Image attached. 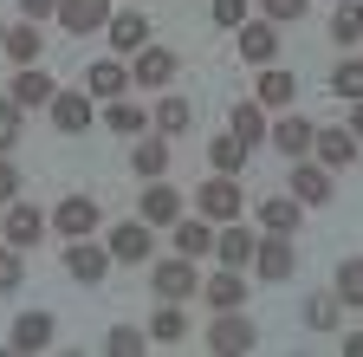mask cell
Here are the masks:
<instances>
[{
  "instance_id": "cell-1",
  "label": "cell",
  "mask_w": 363,
  "mask_h": 357,
  "mask_svg": "<svg viewBox=\"0 0 363 357\" xmlns=\"http://www.w3.org/2000/svg\"><path fill=\"white\" fill-rule=\"evenodd\" d=\"M123 65H130V84H136V92H169L175 72H182V53H175V46H156V39H150V46H136Z\"/></svg>"
},
{
  "instance_id": "cell-2",
  "label": "cell",
  "mask_w": 363,
  "mask_h": 357,
  "mask_svg": "<svg viewBox=\"0 0 363 357\" xmlns=\"http://www.w3.org/2000/svg\"><path fill=\"white\" fill-rule=\"evenodd\" d=\"M253 344H259V325L247 319V305L214 312V319H208V351H214V357H247Z\"/></svg>"
},
{
  "instance_id": "cell-3",
  "label": "cell",
  "mask_w": 363,
  "mask_h": 357,
  "mask_svg": "<svg viewBox=\"0 0 363 357\" xmlns=\"http://www.w3.org/2000/svg\"><path fill=\"white\" fill-rule=\"evenodd\" d=\"M104 253H111V266H150V260H156V228L130 214V221H117V228H111Z\"/></svg>"
},
{
  "instance_id": "cell-4",
  "label": "cell",
  "mask_w": 363,
  "mask_h": 357,
  "mask_svg": "<svg viewBox=\"0 0 363 357\" xmlns=\"http://www.w3.org/2000/svg\"><path fill=\"white\" fill-rule=\"evenodd\" d=\"M45 117H52L59 137H84V130L98 123V98H91V92H65V84H59V92L45 98Z\"/></svg>"
},
{
  "instance_id": "cell-5",
  "label": "cell",
  "mask_w": 363,
  "mask_h": 357,
  "mask_svg": "<svg viewBox=\"0 0 363 357\" xmlns=\"http://www.w3.org/2000/svg\"><path fill=\"white\" fill-rule=\"evenodd\" d=\"M253 273L266 280V286H279V280H292L298 273V247H292V234H259L253 241Z\"/></svg>"
},
{
  "instance_id": "cell-6",
  "label": "cell",
  "mask_w": 363,
  "mask_h": 357,
  "mask_svg": "<svg viewBox=\"0 0 363 357\" xmlns=\"http://www.w3.org/2000/svg\"><path fill=\"white\" fill-rule=\"evenodd\" d=\"M45 228H52V221H45V208H33V202H7V214H0V241L7 247H20V253H33L39 241H45Z\"/></svg>"
},
{
  "instance_id": "cell-7",
  "label": "cell",
  "mask_w": 363,
  "mask_h": 357,
  "mask_svg": "<svg viewBox=\"0 0 363 357\" xmlns=\"http://www.w3.org/2000/svg\"><path fill=\"white\" fill-rule=\"evenodd\" d=\"M195 286H201V273H195V260H150V292L156 299H175V305H189L195 299Z\"/></svg>"
},
{
  "instance_id": "cell-8",
  "label": "cell",
  "mask_w": 363,
  "mask_h": 357,
  "mask_svg": "<svg viewBox=\"0 0 363 357\" xmlns=\"http://www.w3.org/2000/svg\"><path fill=\"white\" fill-rule=\"evenodd\" d=\"M195 214H208L214 228L220 221H240V175H208L195 189Z\"/></svg>"
},
{
  "instance_id": "cell-9",
  "label": "cell",
  "mask_w": 363,
  "mask_h": 357,
  "mask_svg": "<svg viewBox=\"0 0 363 357\" xmlns=\"http://www.w3.org/2000/svg\"><path fill=\"white\" fill-rule=\"evenodd\" d=\"M363 156V143H357V130L350 123H331V130H311V163H325L331 175L337 169H350Z\"/></svg>"
},
{
  "instance_id": "cell-10",
  "label": "cell",
  "mask_w": 363,
  "mask_h": 357,
  "mask_svg": "<svg viewBox=\"0 0 363 357\" xmlns=\"http://www.w3.org/2000/svg\"><path fill=\"white\" fill-rule=\"evenodd\" d=\"M65 273H72L78 286H104V280H111V253L91 241V234H78V241H65Z\"/></svg>"
},
{
  "instance_id": "cell-11",
  "label": "cell",
  "mask_w": 363,
  "mask_h": 357,
  "mask_svg": "<svg viewBox=\"0 0 363 357\" xmlns=\"http://www.w3.org/2000/svg\"><path fill=\"white\" fill-rule=\"evenodd\" d=\"M286 169H292V202H298V208H325V202H331V189H337V182H331V169H325V163L292 156Z\"/></svg>"
},
{
  "instance_id": "cell-12",
  "label": "cell",
  "mask_w": 363,
  "mask_h": 357,
  "mask_svg": "<svg viewBox=\"0 0 363 357\" xmlns=\"http://www.w3.org/2000/svg\"><path fill=\"white\" fill-rule=\"evenodd\" d=\"M104 39H111V53H117V59H130L136 46H150V13H143V7H111Z\"/></svg>"
},
{
  "instance_id": "cell-13",
  "label": "cell",
  "mask_w": 363,
  "mask_h": 357,
  "mask_svg": "<svg viewBox=\"0 0 363 357\" xmlns=\"http://www.w3.org/2000/svg\"><path fill=\"white\" fill-rule=\"evenodd\" d=\"M195 292H201L214 312H234V305H247V299H253V280H247V266H220V273H208Z\"/></svg>"
},
{
  "instance_id": "cell-14",
  "label": "cell",
  "mask_w": 363,
  "mask_h": 357,
  "mask_svg": "<svg viewBox=\"0 0 363 357\" xmlns=\"http://www.w3.org/2000/svg\"><path fill=\"white\" fill-rule=\"evenodd\" d=\"M45 221H52V228L65 234V241H78V234H98V221H104V208L98 202H91V195H65L52 214H45Z\"/></svg>"
},
{
  "instance_id": "cell-15",
  "label": "cell",
  "mask_w": 363,
  "mask_h": 357,
  "mask_svg": "<svg viewBox=\"0 0 363 357\" xmlns=\"http://www.w3.org/2000/svg\"><path fill=\"white\" fill-rule=\"evenodd\" d=\"M182 208H189V202H182V189H169V175H156V182L136 195V221H150V228H169Z\"/></svg>"
},
{
  "instance_id": "cell-16",
  "label": "cell",
  "mask_w": 363,
  "mask_h": 357,
  "mask_svg": "<svg viewBox=\"0 0 363 357\" xmlns=\"http://www.w3.org/2000/svg\"><path fill=\"white\" fill-rule=\"evenodd\" d=\"M169 234H175V253H182V260H208V253H214V221H208V214H175Z\"/></svg>"
},
{
  "instance_id": "cell-17",
  "label": "cell",
  "mask_w": 363,
  "mask_h": 357,
  "mask_svg": "<svg viewBox=\"0 0 363 357\" xmlns=\"http://www.w3.org/2000/svg\"><path fill=\"white\" fill-rule=\"evenodd\" d=\"M234 33H240V59L247 65H272V59H279V26H272V20H253L247 13Z\"/></svg>"
},
{
  "instance_id": "cell-18",
  "label": "cell",
  "mask_w": 363,
  "mask_h": 357,
  "mask_svg": "<svg viewBox=\"0 0 363 357\" xmlns=\"http://www.w3.org/2000/svg\"><path fill=\"white\" fill-rule=\"evenodd\" d=\"M311 130H318V123H305V117L286 104V117H279V123H266V143L292 163V156H311Z\"/></svg>"
},
{
  "instance_id": "cell-19",
  "label": "cell",
  "mask_w": 363,
  "mask_h": 357,
  "mask_svg": "<svg viewBox=\"0 0 363 357\" xmlns=\"http://www.w3.org/2000/svg\"><path fill=\"white\" fill-rule=\"evenodd\" d=\"M253 72H259L253 98H259L266 111H286V104H298V72H286V65H253Z\"/></svg>"
},
{
  "instance_id": "cell-20",
  "label": "cell",
  "mask_w": 363,
  "mask_h": 357,
  "mask_svg": "<svg viewBox=\"0 0 363 357\" xmlns=\"http://www.w3.org/2000/svg\"><path fill=\"white\" fill-rule=\"evenodd\" d=\"M72 39H84V33H104V20H111V0H59V13H52Z\"/></svg>"
},
{
  "instance_id": "cell-21",
  "label": "cell",
  "mask_w": 363,
  "mask_h": 357,
  "mask_svg": "<svg viewBox=\"0 0 363 357\" xmlns=\"http://www.w3.org/2000/svg\"><path fill=\"white\" fill-rule=\"evenodd\" d=\"M52 92H59V84H52V72H45V65H20L13 84H7V98H13L20 111H45V98H52Z\"/></svg>"
},
{
  "instance_id": "cell-22",
  "label": "cell",
  "mask_w": 363,
  "mask_h": 357,
  "mask_svg": "<svg viewBox=\"0 0 363 357\" xmlns=\"http://www.w3.org/2000/svg\"><path fill=\"white\" fill-rule=\"evenodd\" d=\"M253 228H247V221H220V228H214V253L208 260H220V266H247L253 260Z\"/></svg>"
},
{
  "instance_id": "cell-23",
  "label": "cell",
  "mask_w": 363,
  "mask_h": 357,
  "mask_svg": "<svg viewBox=\"0 0 363 357\" xmlns=\"http://www.w3.org/2000/svg\"><path fill=\"white\" fill-rule=\"evenodd\" d=\"M52 338H59V319H52V312H20L7 351H52Z\"/></svg>"
},
{
  "instance_id": "cell-24",
  "label": "cell",
  "mask_w": 363,
  "mask_h": 357,
  "mask_svg": "<svg viewBox=\"0 0 363 357\" xmlns=\"http://www.w3.org/2000/svg\"><path fill=\"white\" fill-rule=\"evenodd\" d=\"M0 59H13V65H39V59H45V33H39L33 20L7 26V33H0Z\"/></svg>"
},
{
  "instance_id": "cell-25",
  "label": "cell",
  "mask_w": 363,
  "mask_h": 357,
  "mask_svg": "<svg viewBox=\"0 0 363 357\" xmlns=\"http://www.w3.org/2000/svg\"><path fill=\"white\" fill-rule=\"evenodd\" d=\"M150 344H182L189 338V305H175V299H156V312H150Z\"/></svg>"
},
{
  "instance_id": "cell-26",
  "label": "cell",
  "mask_w": 363,
  "mask_h": 357,
  "mask_svg": "<svg viewBox=\"0 0 363 357\" xmlns=\"http://www.w3.org/2000/svg\"><path fill=\"white\" fill-rule=\"evenodd\" d=\"M84 92L98 98V104H104V98H123V92H130V65H123V59H98V65L84 72Z\"/></svg>"
},
{
  "instance_id": "cell-27",
  "label": "cell",
  "mask_w": 363,
  "mask_h": 357,
  "mask_svg": "<svg viewBox=\"0 0 363 357\" xmlns=\"http://www.w3.org/2000/svg\"><path fill=\"white\" fill-rule=\"evenodd\" d=\"M130 143H136L130 169L143 175V182H156V175H169V137H156V130H143V137H130Z\"/></svg>"
},
{
  "instance_id": "cell-28",
  "label": "cell",
  "mask_w": 363,
  "mask_h": 357,
  "mask_svg": "<svg viewBox=\"0 0 363 357\" xmlns=\"http://www.w3.org/2000/svg\"><path fill=\"white\" fill-rule=\"evenodd\" d=\"M189 123H195V104L189 98H175V92L156 98V111H150V130H156V137H182Z\"/></svg>"
},
{
  "instance_id": "cell-29",
  "label": "cell",
  "mask_w": 363,
  "mask_h": 357,
  "mask_svg": "<svg viewBox=\"0 0 363 357\" xmlns=\"http://www.w3.org/2000/svg\"><path fill=\"white\" fill-rule=\"evenodd\" d=\"M98 117L117 130V137H143V130H150V111H143V104H130V92H123V98H104Z\"/></svg>"
},
{
  "instance_id": "cell-30",
  "label": "cell",
  "mask_w": 363,
  "mask_h": 357,
  "mask_svg": "<svg viewBox=\"0 0 363 357\" xmlns=\"http://www.w3.org/2000/svg\"><path fill=\"white\" fill-rule=\"evenodd\" d=\"M227 137H240L247 150H259V143H266V104H259V98L234 104V117H227Z\"/></svg>"
},
{
  "instance_id": "cell-31",
  "label": "cell",
  "mask_w": 363,
  "mask_h": 357,
  "mask_svg": "<svg viewBox=\"0 0 363 357\" xmlns=\"http://www.w3.org/2000/svg\"><path fill=\"white\" fill-rule=\"evenodd\" d=\"M253 214H259V228H266V234H298V221H305L292 195H266Z\"/></svg>"
},
{
  "instance_id": "cell-32",
  "label": "cell",
  "mask_w": 363,
  "mask_h": 357,
  "mask_svg": "<svg viewBox=\"0 0 363 357\" xmlns=\"http://www.w3.org/2000/svg\"><path fill=\"white\" fill-rule=\"evenodd\" d=\"M331 299H337L344 312H357V305H363V260H357V253L337 266V280H331Z\"/></svg>"
},
{
  "instance_id": "cell-33",
  "label": "cell",
  "mask_w": 363,
  "mask_h": 357,
  "mask_svg": "<svg viewBox=\"0 0 363 357\" xmlns=\"http://www.w3.org/2000/svg\"><path fill=\"white\" fill-rule=\"evenodd\" d=\"M247 156H253V150H247L240 137H214V143H208V163H214V175H240V169H247Z\"/></svg>"
},
{
  "instance_id": "cell-34",
  "label": "cell",
  "mask_w": 363,
  "mask_h": 357,
  "mask_svg": "<svg viewBox=\"0 0 363 357\" xmlns=\"http://www.w3.org/2000/svg\"><path fill=\"white\" fill-rule=\"evenodd\" d=\"M104 351H111V357H143V351H150V331H143V325H111V331H104Z\"/></svg>"
},
{
  "instance_id": "cell-35",
  "label": "cell",
  "mask_w": 363,
  "mask_h": 357,
  "mask_svg": "<svg viewBox=\"0 0 363 357\" xmlns=\"http://www.w3.org/2000/svg\"><path fill=\"white\" fill-rule=\"evenodd\" d=\"M298 319H305L311 331H337V319H344V305H337L331 292H311V299H305V312H298Z\"/></svg>"
},
{
  "instance_id": "cell-36",
  "label": "cell",
  "mask_w": 363,
  "mask_h": 357,
  "mask_svg": "<svg viewBox=\"0 0 363 357\" xmlns=\"http://www.w3.org/2000/svg\"><path fill=\"white\" fill-rule=\"evenodd\" d=\"M331 39H337L344 53H357V39H363V20H357V7H350V0H337V7H331Z\"/></svg>"
},
{
  "instance_id": "cell-37",
  "label": "cell",
  "mask_w": 363,
  "mask_h": 357,
  "mask_svg": "<svg viewBox=\"0 0 363 357\" xmlns=\"http://www.w3.org/2000/svg\"><path fill=\"white\" fill-rule=\"evenodd\" d=\"M20 286H26V253L0 241V299H13Z\"/></svg>"
},
{
  "instance_id": "cell-38",
  "label": "cell",
  "mask_w": 363,
  "mask_h": 357,
  "mask_svg": "<svg viewBox=\"0 0 363 357\" xmlns=\"http://www.w3.org/2000/svg\"><path fill=\"white\" fill-rule=\"evenodd\" d=\"M253 7H259V20H272V26H298L311 0H253Z\"/></svg>"
},
{
  "instance_id": "cell-39",
  "label": "cell",
  "mask_w": 363,
  "mask_h": 357,
  "mask_svg": "<svg viewBox=\"0 0 363 357\" xmlns=\"http://www.w3.org/2000/svg\"><path fill=\"white\" fill-rule=\"evenodd\" d=\"M20 130H26V111H20L13 98H0V156H13V143H20Z\"/></svg>"
},
{
  "instance_id": "cell-40",
  "label": "cell",
  "mask_w": 363,
  "mask_h": 357,
  "mask_svg": "<svg viewBox=\"0 0 363 357\" xmlns=\"http://www.w3.org/2000/svg\"><path fill=\"white\" fill-rule=\"evenodd\" d=\"M331 92H337L344 104H357V98H363V65H357V59H344V65L331 72Z\"/></svg>"
},
{
  "instance_id": "cell-41",
  "label": "cell",
  "mask_w": 363,
  "mask_h": 357,
  "mask_svg": "<svg viewBox=\"0 0 363 357\" xmlns=\"http://www.w3.org/2000/svg\"><path fill=\"white\" fill-rule=\"evenodd\" d=\"M247 13H253V0H214V7H208V20H214L220 33H234Z\"/></svg>"
},
{
  "instance_id": "cell-42",
  "label": "cell",
  "mask_w": 363,
  "mask_h": 357,
  "mask_svg": "<svg viewBox=\"0 0 363 357\" xmlns=\"http://www.w3.org/2000/svg\"><path fill=\"white\" fill-rule=\"evenodd\" d=\"M20 195V163H7V156H0V208H7Z\"/></svg>"
},
{
  "instance_id": "cell-43",
  "label": "cell",
  "mask_w": 363,
  "mask_h": 357,
  "mask_svg": "<svg viewBox=\"0 0 363 357\" xmlns=\"http://www.w3.org/2000/svg\"><path fill=\"white\" fill-rule=\"evenodd\" d=\"M59 13V0H20V20H33V26H45Z\"/></svg>"
},
{
  "instance_id": "cell-44",
  "label": "cell",
  "mask_w": 363,
  "mask_h": 357,
  "mask_svg": "<svg viewBox=\"0 0 363 357\" xmlns=\"http://www.w3.org/2000/svg\"><path fill=\"white\" fill-rule=\"evenodd\" d=\"M0 33H7V26H0Z\"/></svg>"
},
{
  "instance_id": "cell-45",
  "label": "cell",
  "mask_w": 363,
  "mask_h": 357,
  "mask_svg": "<svg viewBox=\"0 0 363 357\" xmlns=\"http://www.w3.org/2000/svg\"><path fill=\"white\" fill-rule=\"evenodd\" d=\"M331 7H337V0H331Z\"/></svg>"
}]
</instances>
